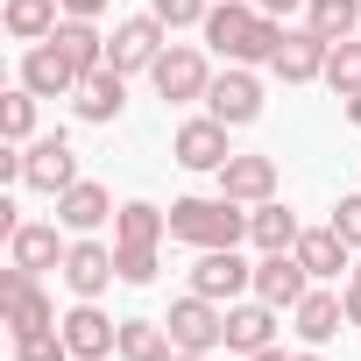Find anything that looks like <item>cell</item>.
Listing matches in <instances>:
<instances>
[{"label": "cell", "instance_id": "6da1fadb", "mask_svg": "<svg viewBox=\"0 0 361 361\" xmlns=\"http://www.w3.org/2000/svg\"><path fill=\"white\" fill-rule=\"evenodd\" d=\"M283 43V22H269L255 0H220L206 15V50H220L227 64H269Z\"/></svg>", "mask_w": 361, "mask_h": 361}, {"label": "cell", "instance_id": "7a4b0ae2", "mask_svg": "<svg viewBox=\"0 0 361 361\" xmlns=\"http://www.w3.org/2000/svg\"><path fill=\"white\" fill-rule=\"evenodd\" d=\"M248 213L255 206H241V199H170V241H185V248H241Z\"/></svg>", "mask_w": 361, "mask_h": 361}, {"label": "cell", "instance_id": "3957f363", "mask_svg": "<svg viewBox=\"0 0 361 361\" xmlns=\"http://www.w3.org/2000/svg\"><path fill=\"white\" fill-rule=\"evenodd\" d=\"M0 319H8V333L22 340V333H50V326H64L57 319V305H50V290L29 276V269H0Z\"/></svg>", "mask_w": 361, "mask_h": 361}, {"label": "cell", "instance_id": "277c9868", "mask_svg": "<svg viewBox=\"0 0 361 361\" xmlns=\"http://www.w3.org/2000/svg\"><path fill=\"white\" fill-rule=\"evenodd\" d=\"M170 347H185V354H213V347H227V305H213V298H199V290H185L170 305Z\"/></svg>", "mask_w": 361, "mask_h": 361}, {"label": "cell", "instance_id": "5b68a950", "mask_svg": "<svg viewBox=\"0 0 361 361\" xmlns=\"http://www.w3.org/2000/svg\"><path fill=\"white\" fill-rule=\"evenodd\" d=\"M22 185H29V192H50V199L78 185V149H71V135L22 142Z\"/></svg>", "mask_w": 361, "mask_h": 361}, {"label": "cell", "instance_id": "8992f818", "mask_svg": "<svg viewBox=\"0 0 361 361\" xmlns=\"http://www.w3.org/2000/svg\"><path fill=\"white\" fill-rule=\"evenodd\" d=\"M163 50H170V29H163L156 15H128V22H114V36H106V64H114V71H156Z\"/></svg>", "mask_w": 361, "mask_h": 361}, {"label": "cell", "instance_id": "52a82bcc", "mask_svg": "<svg viewBox=\"0 0 361 361\" xmlns=\"http://www.w3.org/2000/svg\"><path fill=\"white\" fill-rule=\"evenodd\" d=\"M149 85H156V92H163L170 106H185V99H206V92H213V71H206V50H192V43H170V50L156 57Z\"/></svg>", "mask_w": 361, "mask_h": 361}, {"label": "cell", "instance_id": "ba28073f", "mask_svg": "<svg viewBox=\"0 0 361 361\" xmlns=\"http://www.w3.org/2000/svg\"><path fill=\"white\" fill-rule=\"evenodd\" d=\"M206 114L227 121V128H248V121L262 114V78H255V64H227V71L213 78V92H206Z\"/></svg>", "mask_w": 361, "mask_h": 361}, {"label": "cell", "instance_id": "9c48e42d", "mask_svg": "<svg viewBox=\"0 0 361 361\" xmlns=\"http://www.w3.org/2000/svg\"><path fill=\"white\" fill-rule=\"evenodd\" d=\"M192 290L213 298V305H234L241 290H255V262H241V248H199Z\"/></svg>", "mask_w": 361, "mask_h": 361}, {"label": "cell", "instance_id": "30bf717a", "mask_svg": "<svg viewBox=\"0 0 361 361\" xmlns=\"http://www.w3.org/2000/svg\"><path fill=\"white\" fill-rule=\"evenodd\" d=\"M64 340H71V361H106L121 354V319H106L99 298H78L64 312Z\"/></svg>", "mask_w": 361, "mask_h": 361}, {"label": "cell", "instance_id": "8fae6325", "mask_svg": "<svg viewBox=\"0 0 361 361\" xmlns=\"http://www.w3.org/2000/svg\"><path fill=\"white\" fill-rule=\"evenodd\" d=\"M78 78H85V71H78L57 43H29V50H22V85H29L36 99H71Z\"/></svg>", "mask_w": 361, "mask_h": 361}, {"label": "cell", "instance_id": "7c38bea8", "mask_svg": "<svg viewBox=\"0 0 361 361\" xmlns=\"http://www.w3.org/2000/svg\"><path fill=\"white\" fill-rule=\"evenodd\" d=\"M326 50H333V43H326L319 29H283L269 71H276L283 85H312V78H326Z\"/></svg>", "mask_w": 361, "mask_h": 361}, {"label": "cell", "instance_id": "4fadbf2b", "mask_svg": "<svg viewBox=\"0 0 361 361\" xmlns=\"http://www.w3.org/2000/svg\"><path fill=\"white\" fill-rule=\"evenodd\" d=\"M213 177H220V199H241V206L276 199V156H227Z\"/></svg>", "mask_w": 361, "mask_h": 361}, {"label": "cell", "instance_id": "5bb4252c", "mask_svg": "<svg viewBox=\"0 0 361 361\" xmlns=\"http://www.w3.org/2000/svg\"><path fill=\"white\" fill-rule=\"evenodd\" d=\"M170 156L185 163V170H220L234 149H227V121H213V114H199V121H185L170 135Z\"/></svg>", "mask_w": 361, "mask_h": 361}, {"label": "cell", "instance_id": "9a60e30c", "mask_svg": "<svg viewBox=\"0 0 361 361\" xmlns=\"http://www.w3.org/2000/svg\"><path fill=\"white\" fill-rule=\"evenodd\" d=\"M71 106H78V121H92V128L121 121V106H128V71H114V64L85 71V78H78V92H71Z\"/></svg>", "mask_w": 361, "mask_h": 361}, {"label": "cell", "instance_id": "2e32d148", "mask_svg": "<svg viewBox=\"0 0 361 361\" xmlns=\"http://www.w3.org/2000/svg\"><path fill=\"white\" fill-rule=\"evenodd\" d=\"M305 290H312V276H305V262H298L290 248L255 262V298H262V305H276V312H298V305H305Z\"/></svg>", "mask_w": 361, "mask_h": 361}, {"label": "cell", "instance_id": "e0dca14e", "mask_svg": "<svg viewBox=\"0 0 361 361\" xmlns=\"http://www.w3.org/2000/svg\"><path fill=\"white\" fill-rule=\"evenodd\" d=\"M57 276L71 283V298H99L121 269H114V248H106V241H71V255H64Z\"/></svg>", "mask_w": 361, "mask_h": 361}, {"label": "cell", "instance_id": "ac0fdd59", "mask_svg": "<svg viewBox=\"0 0 361 361\" xmlns=\"http://www.w3.org/2000/svg\"><path fill=\"white\" fill-rule=\"evenodd\" d=\"M121 206H114V192L106 185H92V177H78L71 192H57V227H71V234H92L99 220H114Z\"/></svg>", "mask_w": 361, "mask_h": 361}, {"label": "cell", "instance_id": "d6986e66", "mask_svg": "<svg viewBox=\"0 0 361 361\" xmlns=\"http://www.w3.org/2000/svg\"><path fill=\"white\" fill-rule=\"evenodd\" d=\"M64 241H57V227H36V220H22L15 234H8V262L15 269H29V276H43V269H64Z\"/></svg>", "mask_w": 361, "mask_h": 361}, {"label": "cell", "instance_id": "ffe728a7", "mask_svg": "<svg viewBox=\"0 0 361 361\" xmlns=\"http://www.w3.org/2000/svg\"><path fill=\"white\" fill-rule=\"evenodd\" d=\"M276 305H262V298H248V305H227V347L234 354H262V347H276Z\"/></svg>", "mask_w": 361, "mask_h": 361}, {"label": "cell", "instance_id": "44dd1931", "mask_svg": "<svg viewBox=\"0 0 361 361\" xmlns=\"http://www.w3.org/2000/svg\"><path fill=\"white\" fill-rule=\"evenodd\" d=\"M290 255L305 262V276H347V269H354V248L333 234V220H326V227H305Z\"/></svg>", "mask_w": 361, "mask_h": 361}, {"label": "cell", "instance_id": "7402d4cb", "mask_svg": "<svg viewBox=\"0 0 361 361\" xmlns=\"http://www.w3.org/2000/svg\"><path fill=\"white\" fill-rule=\"evenodd\" d=\"M0 22H8V36L29 50V43H50L57 36V22H64V0H8V15H0Z\"/></svg>", "mask_w": 361, "mask_h": 361}, {"label": "cell", "instance_id": "603a6c76", "mask_svg": "<svg viewBox=\"0 0 361 361\" xmlns=\"http://www.w3.org/2000/svg\"><path fill=\"white\" fill-rule=\"evenodd\" d=\"M290 319H298V340H305V347H326V340L347 326V305H340L333 290H305V305H298Z\"/></svg>", "mask_w": 361, "mask_h": 361}, {"label": "cell", "instance_id": "cb8c5ba5", "mask_svg": "<svg viewBox=\"0 0 361 361\" xmlns=\"http://www.w3.org/2000/svg\"><path fill=\"white\" fill-rule=\"evenodd\" d=\"M298 234H305V227H298V213H290V206H276V199L248 213V241H255L262 255H283V248H298Z\"/></svg>", "mask_w": 361, "mask_h": 361}, {"label": "cell", "instance_id": "d4e9b609", "mask_svg": "<svg viewBox=\"0 0 361 361\" xmlns=\"http://www.w3.org/2000/svg\"><path fill=\"white\" fill-rule=\"evenodd\" d=\"M50 43H57V50H64V57H71L78 71H99V64H106V36H99L92 22H78V15H64Z\"/></svg>", "mask_w": 361, "mask_h": 361}, {"label": "cell", "instance_id": "484cf974", "mask_svg": "<svg viewBox=\"0 0 361 361\" xmlns=\"http://www.w3.org/2000/svg\"><path fill=\"white\" fill-rule=\"evenodd\" d=\"M170 326L163 319H121V361H170Z\"/></svg>", "mask_w": 361, "mask_h": 361}, {"label": "cell", "instance_id": "4316f807", "mask_svg": "<svg viewBox=\"0 0 361 361\" xmlns=\"http://www.w3.org/2000/svg\"><path fill=\"white\" fill-rule=\"evenodd\" d=\"M305 29H319L326 43L361 36V0H305Z\"/></svg>", "mask_w": 361, "mask_h": 361}, {"label": "cell", "instance_id": "83f0119b", "mask_svg": "<svg viewBox=\"0 0 361 361\" xmlns=\"http://www.w3.org/2000/svg\"><path fill=\"white\" fill-rule=\"evenodd\" d=\"M163 234H170V213L149 206V199H128L114 213V241H163Z\"/></svg>", "mask_w": 361, "mask_h": 361}, {"label": "cell", "instance_id": "f1b7e54d", "mask_svg": "<svg viewBox=\"0 0 361 361\" xmlns=\"http://www.w3.org/2000/svg\"><path fill=\"white\" fill-rule=\"evenodd\" d=\"M326 85H333V99H354L361 92V36H347V43L326 50Z\"/></svg>", "mask_w": 361, "mask_h": 361}, {"label": "cell", "instance_id": "f546056e", "mask_svg": "<svg viewBox=\"0 0 361 361\" xmlns=\"http://www.w3.org/2000/svg\"><path fill=\"white\" fill-rule=\"evenodd\" d=\"M0 135H8V142H29L36 135V92L29 85H15L8 99H0Z\"/></svg>", "mask_w": 361, "mask_h": 361}, {"label": "cell", "instance_id": "4dcf8cb0", "mask_svg": "<svg viewBox=\"0 0 361 361\" xmlns=\"http://www.w3.org/2000/svg\"><path fill=\"white\" fill-rule=\"evenodd\" d=\"M121 283H156V241H114Z\"/></svg>", "mask_w": 361, "mask_h": 361}, {"label": "cell", "instance_id": "1f68e13d", "mask_svg": "<svg viewBox=\"0 0 361 361\" xmlns=\"http://www.w3.org/2000/svg\"><path fill=\"white\" fill-rule=\"evenodd\" d=\"M15 361H71L64 326H50V333H22V340H15Z\"/></svg>", "mask_w": 361, "mask_h": 361}, {"label": "cell", "instance_id": "d6a6232c", "mask_svg": "<svg viewBox=\"0 0 361 361\" xmlns=\"http://www.w3.org/2000/svg\"><path fill=\"white\" fill-rule=\"evenodd\" d=\"M149 15L163 22V29H206V0H149Z\"/></svg>", "mask_w": 361, "mask_h": 361}, {"label": "cell", "instance_id": "836d02e7", "mask_svg": "<svg viewBox=\"0 0 361 361\" xmlns=\"http://www.w3.org/2000/svg\"><path fill=\"white\" fill-rule=\"evenodd\" d=\"M333 234L361 255V192H340V206H333Z\"/></svg>", "mask_w": 361, "mask_h": 361}, {"label": "cell", "instance_id": "e575fe53", "mask_svg": "<svg viewBox=\"0 0 361 361\" xmlns=\"http://www.w3.org/2000/svg\"><path fill=\"white\" fill-rule=\"evenodd\" d=\"M340 305H347V326H361V276H347V290H340Z\"/></svg>", "mask_w": 361, "mask_h": 361}, {"label": "cell", "instance_id": "d590c367", "mask_svg": "<svg viewBox=\"0 0 361 361\" xmlns=\"http://www.w3.org/2000/svg\"><path fill=\"white\" fill-rule=\"evenodd\" d=\"M64 15H78V22H99V15H106V0H64Z\"/></svg>", "mask_w": 361, "mask_h": 361}, {"label": "cell", "instance_id": "8d00e7d4", "mask_svg": "<svg viewBox=\"0 0 361 361\" xmlns=\"http://www.w3.org/2000/svg\"><path fill=\"white\" fill-rule=\"evenodd\" d=\"M255 8H262L269 22H283V15H298V8H305V0H255Z\"/></svg>", "mask_w": 361, "mask_h": 361}, {"label": "cell", "instance_id": "74e56055", "mask_svg": "<svg viewBox=\"0 0 361 361\" xmlns=\"http://www.w3.org/2000/svg\"><path fill=\"white\" fill-rule=\"evenodd\" d=\"M340 114H347V121L361 128V92H354V99H340Z\"/></svg>", "mask_w": 361, "mask_h": 361}, {"label": "cell", "instance_id": "f35d334b", "mask_svg": "<svg viewBox=\"0 0 361 361\" xmlns=\"http://www.w3.org/2000/svg\"><path fill=\"white\" fill-rule=\"evenodd\" d=\"M248 361H290V354H283V347H262V354H248Z\"/></svg>", "mask_w": 361, "mask_h": 361}, {"label": "cell", "instance_id": "ab89813d", "mask_svg": "<svg viewBox=\"0 0 361 361\" xmlns=\"http://www.w3.org/2000/svg\"><path fill=\"white\" fill-rule=\"evenodd\" d=\"M170 361H213V354H185V347H177V354H170Z\"/></svg>", "mask_w": 361, "mask_h": 361}, {"label": "cell", "instance_id": "60d3db41", "mask_svg": "<svg viewBox=\"0 0 361 361\" xmlns=\"http://www.w3.org/2000/svg\"><path fill=\"white\" fill-rule=\"evenodd\" d=\"M290 361H326V354H319V347H305V354H290Z\"/></svg>", "mask_w": 361, "mask_h": 361}, {"label": "cell", "instance_id": "b9f144b4", "mask_svg": "<svg viewBox=\"0 0 361 361\" xmlns=\"http://www.w3.org/2000/svg\"><path fill=\"white\" fill-rule=\"evenodd\" d=\"M347 276H361V255H354V269H347Z\"/></svg>", "mask_w": 361, "mask_h": 361}]
</instances>
